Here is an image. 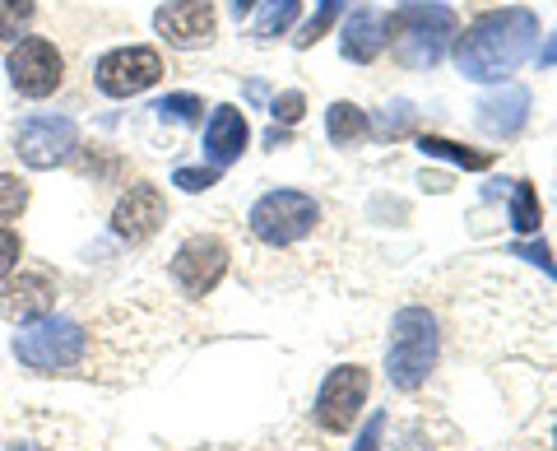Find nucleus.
<instances>
[{"label": "nucleus", "instance_id": "obj_24", "mask_svg": "<svg viewBox=\"0 0 557 451\" xmlns=\"http://www.w3.org/2000/svg\"><path fill=\"white\" fill-rule=\"evenodd\" d=\"M344 10V0H321L317 5V14L302 24V33H298V47H317L325 33H330V24H335V14Z\"/></svg>", "mask_w": 557, "mask_h": 451}, {"label": "nucleus", "instance_id": "obj_31", "mask_svg": "<svg viewBox=\"0 0 557 451\" xmlns=\"http://www.w3.org/2000/svg\"><path fill=\"white\" fill-rule=\"evenodd\" d=\"M256 5H260V0H233V14H237V20H247Z\"/></svg>", "mask_w": 557, "mask_h": 451}, {"label": "nucleus", "instance_id": "obj_12", "mask_svg": "<svg viewBox=\"0 0 557 451\" xmlns=\"http://www.w3.org/2000/svg\"><path fill=\"white\" fill-rule=\"evenodd\" d=\"M163 219H168L163 191L153 182H131L126 191H121L116 210H112V233L121 242H145V237H153L163 229Z\"/></svg>", "mask_w": 557, "mask_h": 451}, {"label": "nucleus", "instance_id": "obj_8", "mask_svg": "<svg viewBox=\"0 0 557 451\" xmlns=\"http://www.w3.org/2000/svg\"><path fill=\"white\" fill-rule=\"evenodd\" d=\"M94 80L108 98H135L163 80V57L153 47H116L98 61Z\"/></svg>", "mask_w": 557, "mask_h": 451}, {"label": "nucleus", "instance_id": "obj_18", "mask_svg": "<svg viewBox=\"0 0 557 451\" xmlns=\"http://www.w3.org/2000/svg\"><path fill=\"white\" fill-rule=\"evenodd\" d=\"M418 149H423L428 159H446V163L469 168V172L493 168V154H487V149H465V145H456V141H442V135H423V141H418Z\"/></svg>", "mask_w": 557, "mask_h": 451}, {"label": "nucleus", "instance_id": "obj_14", "mask_svg": "<svg viewBox=\"0 0 557 451\" xmlns=\"http://www.w3.org/2000/svg\"><path fill=\"white\" fill-rule=\"evenodd\" d=\"M474 112H479V126L487 135L511 141V135H520L525 131V121H530V89H520V84H502V89L487 94Z\"/></svg>", "mask_w": 557, "mask_h": 451}, {"label": "nucleus", "instance_id": "obj_16", "mask_svg": "<svg viewBox=\"0 0 557 451\" xmlns=\"http://www.w3.org/2000/svg\"><path fill=\"white\" fill-rule=\"evenodd\" d=\"M344 61H354V65H368L376 61L381 51H386V14H376V10H354L348 14V24H344Z\"/></svg>", "mask_w": 557, "mask_h": 451}, {"label": "nucleus", "instance_id": "obj_6", "mask_svg": "<svg viewBox=\"0 0 557 451\" xmlns=\"http://www.w3.org/2000/svg\"><path fill=\"white\" fill-rule=\"evenodd\" d=\"M368 391H372V377L368 368H358V363H339V368H330L321 391H317V428L321 432H348L354 419L368 405Z\"/></svg>", "mask_w": 557, "mask_h": 451}, {"label": "nucleus", "instance_id": "obj_1", "mask_svg": "<svg viewBox=\"0 0 557 451\" xmlns=\"http://www.w3.org/2000/svg\"><path fill=\"white\" fill-rule=\"evenodd\" d=\"M534 42H539V20L530 10H520V5L487 10L465 28V38L456 42V65H460L465 80L497 84L530 57Z\"/></svg>", "mask_w": 557, "mask_h": 451}, {"label": "nucleus", "instance_id": "obj_13", "mask_svg": "<svg viewBox=\"0 0 557 451\" xmlns=\"http://www.w3.org/2000/svg\"><path fill=\"white\" fill-rule=\"evenodd\" d=\"M51 307H57V280H51L47 270H20L0 289V317L14 326L42 321V317H51Z\"/></svg>", "mask_w": 557, "mask_h": 451}, {"label": "nucleus", "instance_id": "obj_9", "mask_svg": "<svg viewBox=\"0 0 557 451\" xmlns=\"http://www.w3.org/2000/svg\"><path fill=\"white\" fill-rule=\"evenodd\" d=\"M75 149H79V131H75V121L70 117L38 112V117H28L24 126L14 131V154H20L28 168H57Z\"/></svg>", "mask_w": 557, "mask_h": 451}, {"label": "nucleus", "instance_id": "obj_33", "mask_svg": "<svg viewBox=\"0 0 557 451\" xmlns=\"http://www.w3.org/2000/svg\"><path fill=\"white\" fill-rule=\"evenodd\" d=\"M399 5H442V0H399Z\"/></svg>", "mask_w": 557, "mask_h": 451}, {"label": "nucleus", "instance_id": "obj_17", "mask_svg": "<svg viewBox=\"0 0 557 451\" xmlns=\"http://www.w3.org/2000/svg\"><path fill=\"white\" fill-rule=\"evenodd\" d=\"M325 135H330V145H358L372 135V121L362 108H354V102H335V108L325 112Z\"/></svg>", "mask_w": 557, "mask_h": 451}, {"label": "nucleus", "instance_id": "obj_29", "mask_svg": "<svg viewBox=\"0 0 557 451\" xmlns=\"http://www.w3.org/2000/svg\"><path fill=\"white\" fill-rule=\"evenodd\" d=\"M381 432H386V414H372V424L358 438V451H381Z\"/></svg>", "mask_w": 557, "mask_h": 451}, {"label": "nucleus", "instance_id": "obj_23", "mask_svg": "<svg viewBox=\"0 0 557 451\" xmlns=\"http://www.w3.org/2000/svg\"><path fill=\"white\" fill-rule=\"evenodd\" d=\"M33 14H38L33 0H0V38H20L33 24Z\"/></svg>", "mask_w": 557, "mask_h": 451}, {"label": "nucleus", "instance_id": "obj_25", "mask_svg": "<svg viewBox=\"0 0 557 451\" xmlns=\"http://www.w3.org/2000/svg\"><path fill=\"white\" fill-rule=\"evenodd\" d=\"M24 261V237L14 229H0V280H10Z\"/></svg>", "mask_w": 557, "mask_h": 451}, {"label": "nucleus", "instance_id": "obj_5", "mask_svg": "<svg viewBox=\"0 0 557 451\" xmlns=\"http://www.w3.org/2000/svg\"><path fill=\"white\" fill-rule=\"evenodd\" d=\"M247 223L256 242H265V247H293V242H302L321 223V205L307 191H265L251 205Z\"/></svg>", "mask_w": 557, "mask_h": 451}, {"label": "nucleus", "instance_id": "obj_19", "mask_svg": "<svg viewBox=\"0 0 557 451\" xmlns=\"http://www.w3.org/2000/svg\"><path fill=\"white\" fill-rule=\"evenodd\" d=\"M298 5H302V0H265V10L256 14L251 38H256V42H274L278 33H284L293 20H298Z\"/></svg>", "mask_w": 557, "mask_h": 451}, {"label": "nucleus", "instance_id": "obj_4", "mask_svg": "<svg viewBox=\"0 0 557 451\" xmlns=\"http://www.w3.org/2000/svg\"><path fill=\"white\" fill-rule=\"evenodd\" d=\"M386 368L399 391H418L428 381V373L437 368V321H432L428 307H405L395 317Z\"/></svg>", "mask_w": 557, "mask_h": 451}, {"label": "nucleus", "instance_id": "obj_32", "mask_svg": "<svg viewBox=\"0 0 557 451\" xmlns=\"http://www.w3.org/2000/svg\"><path fill=\"white\" fill-rule=\"evenodd\" d=\"M5 451H47V447H38V442H10Z\"/></svg>", "mask_w": 557, "mask_h": 451}, {"label": "nucleus", "instance_id": "obj_28", "mask_svg": "<svg viewBox=\"0 0 557 451\" xmlns=\"http://www.w3.org/2000/svg\"><path fill=\"white\" fill-rule=\"evenodd\" d=\"M381 131H386V135H405V131H409V102H395V108H386V121H381Z\"/></svg>", "mask_w": 557, "mask_h": 451}, {"label": "nucleus", "instance_id": "obj_10", "mask_svg": "<svg viewBox=\"0 0 557 451\" xmlns=\"http://www.w3.org/2000/svg\"><path fill=\"white\" fill-rule=\"evenodd\" d=\"M65 80V61L51 38H20L10 51V84L24 98H47L57 94Z\"/></svg>", "mask_w": 557, "mask_h": 451}, {"label": "nucleus", "instance_id": "obj_27", "mask_svg": "<svg viewBox=\"0 0 557 451\" xmlns=\"http://www.w3.org/2000/svg\"><path fill=\"white\" fill-rule=\"evenodd\" d=\"M302 108H307V102H302V94H284V98L274 102V121H288V126H293V121L302 117Z\"/></svg>", "mask_w": 557, "mask_h": 451}, {"label": "nucleus", "instance_id": "obj_7", "mask_svg": "<svg viewBox=\"0 0 557 451\" xmlns=\"http://www.w3.org/2000/svg\"><path fill=\"white\" fill-rule=\"evenodd\" d=\"M228 247H223V237L214 233H196L186 237L177 256H172V284H177L186 298H205V293H214L219 280L228 275Z\"/></svg>", "mask_w": 557, "mask_h": 451}, {"label": "nucleus", "instance_id": "obj_11", "mask_svg": "<svg viewBox=\"0 0 557 451\" xmlns=\"http://www.w3.org/2000/svg\"><path fill=\"white\" fill-rule=\"evenodd\" d=\"M153 28L177 51H196V47L214 42L219 14L209 0H168V5H159V14H153Z\"/></svg>", "mask_w": 557, "mask_h": 451}, {"label": "nucleus", "instance_id": "obj_30", "mask_svg": "<svg viewBox=\"0 0 557 451\" xmlns=\"http://www.w3.org/2000/svg\"><path fill=\"white\" fill-rule=\"evenodd\" d=\"M539 65H557V33H553L544 47H539Z\"/></svg>", "mask_w": 557, "mask_h": 451}, {"label": "nucleus", "instance_id": "obj_21", "mask_svg": "<svg viewBox=\"0 0 557 451\" xmlns=\"http://www.w3.org/2000/svg\"><path fill=\"white\" fill-rule=\"evenodd\" d=\"M153 112H159L163 121H172V126H190V121H200L205 102L196 94H168V98L153 102Z\"/></svg>", "mask_w": 557, "mask_h": 451}, {"label": "nucleus", "instance_id": "obj_2", "mask_svg": "<svg viewBox=\"0 0 557 451\" xmlns=\"http://www.w3.org/2000/svg\"><path fill=\"white\" fill-rule=\"evenodd\" d=\"M94 350L98 340L89 326L70 321V317H42L28 321L14 336V358L38 377H94Z\"/></svg>", "mask_w": 557, "mask_h": 451}, {"label": "nucleus", "instance_id": "obj_22", "mask_svg": "<svg viewBox=\"0 0 557 451\" xmlns=\"http://www.w3.org/2000/svg\"><path fill=\"white\" fill-rule=\"evenodd\" d=\"M28 182L24 178H14V172H0V223H10V219H20L28 210Z\"/></svg>", "mask_w": 557, "mask_h": 451}, {"label": "nucleus", "instance_id": "obj_34", "mask_svg": "<svg viewBox=\"0 0 557 451\" xmlns=\"http://www.w3.org/2000/svg\"><path fill=\"white\" fill-rule=\"evenodd\" d=\"M553 451H557V419H553Z\"/></svg>", "mask_w": 557, "mask_h": 451}, {"label": "nucleus", "instance_id": "obj_15", "mask_svg": "<svg viewBox=\"0 0 557 451\" xmlns=\"http://www.w3.org/2000/svg\"><path fill=\"white\" fill-rule=\"evenodd\" d=\"M247 141H251L247 117H242L233 102H223V108H214V117H209V126H205V159L214 168H228L233 159L247 154Z\"/></svg>", "mask_w": 557, "mask_h": 451}, {"label": "nucleus", "instance_id": "obj_20", "mask_svg": "<svg viewBox=\"0 0 557 451\" xmlns=\"http://www.w3.org/2000/svg\"><path fill=\"white\" fill-rule=\"evenodd\" d=\"M511 223L516 233H539V196L530 182H511Z\"/></svg>", "mask_w": 557, "mask_h": 451}, {"label": "nucleus", "instance_id": "obj_3", "mask_svg": "<svg viewBox=\"0 0 557 451\" xmlns=\"http://www.w3.org/2000/svg\"><path fill=\"white\" fill-rule=\"evenodd\" d=\"M460 33L456 14L446 5H405L386 24V42L395 47V61L409 65V71H428L446 57L450 38Z\"/></svg>", "mask_w": 557, "mask_h": 451}, {"label": "nucleus", "instance_id": "obj_26", "mask_svg": "<svg viewBox=\"0 0 557 451\" xmlns=\"http://www.w3.org/2000/svg\"><path fill=\"white\" fill-rule=\"evenodd\" d=\"M214 182H219V168H177V178H172V186L190 191V196H196V191H209Z\"/></svg>", "mask_w": 557, "mask_h": 451}]
</instances>
